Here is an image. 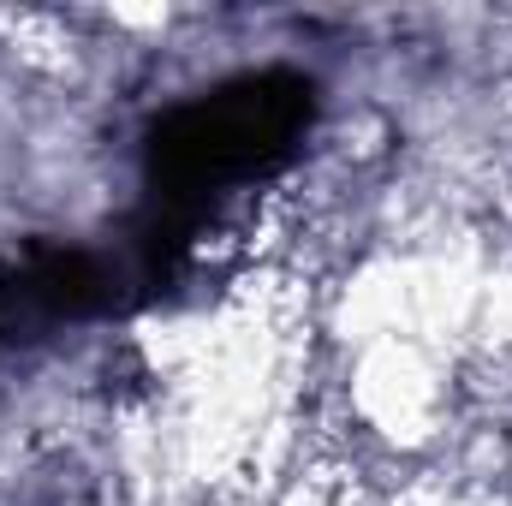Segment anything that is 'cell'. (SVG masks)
I'll return each mask as SVG.
<instances>
[{
	"label": "cell",
	"instance_id": "cell-1",
	"mask_svg": "<svg viewBox=\"0 0 512 506\" xmlns=\"http://www.w3.org/2000/svg\"><path fill=\"white\" fill-rule=\"evenodd\" d=\"M316 126V78L292 66H262L221 78L173 108H161L143 131V203L131 209L167 245L191 256L197 233L239 191L286 173Z\"/></svg>",
	"mask_w": 512,
	"mask_h": 506
}]
</instances>
